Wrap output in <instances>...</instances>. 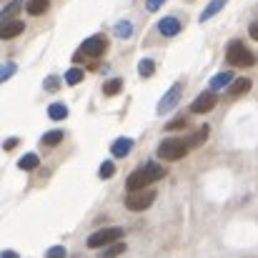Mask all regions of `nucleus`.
Instances as JSON below:
<instances>
[{"instance_id":"1","label":"nucleus","mask_w":258,"mask_h":258,"mask_svg":"<svg viewBox=\"0 0 258 258\" xmlns=\"http://www.w3.org/2000/svg\"><path fill=\"white\" fill-rule=\"evenodd\" d=\"M163 175H166V168H163V166H158V163H148V166H143V168H138V171L131 173L128 180H125V185H128L131 193H133V190H146L151 183L161 180Z\"/></svg>"},{"instance_id":"2","label":"nucleus","mask_w":258,"mask_h":258,"mask_svg":"<svg viewBox=\"0 0 258 258\" xmlns=\"http://www.w3.org/2000/svg\"><path fill=\"white\" fill-rule=\"evenodd\" d=\"M118 241H123V228H118V226H110V228H100V231H95L90 238H88V248H108V246H113V243H118Z\"/></svg>"},{"instance_id":"3","label":"nucleus","mask_w":258,"mask_h":258,"mask_svg":"<svg viewBox=\"0 0 258 258\" xmlns=\"http://www.w3.org/2000/svg\"><path fill=\"white\" fill-rule=\"evenodd\" d=\"M226 60H228L231 66H236V68H251V66L256 63L253 53H251L243 43H238V40H233V43L228 45V50H226Z\"/></svg>"},{"instance_id":"4","label":"nucleus","mask_w":258,"mask_h":258,"mask_svg":"<svg viewBox=\"0 0 258 258\" xmlns=\"http://www.w3.org/2000/svg\"><path fill=\"white\" fill-rule=\"evenodd\" d=\"M190 143H185L183 138H168L158 146V158L161 161H180L188 153Z\"/></svg>"},{"instance_id":"5","label":"nucleus","mask_w":258,"mask_h":258,"mask_svg":"<svg viewBox=\"0 0 258 258\" xmlns=\"http://www.w3.org/2000/svg\"><path fill=\"white\" fill-rule=\"evenodd\" d=\"M153 201H156V190H153V188L133 190V193H128V198H125V208H128V211H146V208H151Z\"/></svg>"},{"instance_id":"6","label":"nucleus","mask_w":258,"mask_h":258,"mask_svg":"<svg viewBox=\"0 0 258 258\" xmlns=\"http://www.w3.org/2000/svg\"><path fill=\"white\" fill-rule=\"evenodd\" d=\"M81 50L86 53V58H100L108 50V40H105V35H93L81 45Z\"/></svg>"},{"instance_id":"7","label":"nucleus","mask_w":258,"mask_h":258,"mask_svg":"<svg viewBox=\"0 0 258 258\" xmlns=\"http://www.w3.org/2000/svg\"><path fill=\"white\" fill-rule=\"evenodd\" d=\"M180 95H183V83H175V86L161 98V103H158V113H168V110H173V108L178 105Z\"/></svg>"},{"instance_id":"8","label":"nucleus","mask_w":258,"mask_h":258,"mask_svg":"<svg viewBox=\"0 0 258 258\" xmlns=\"http://www.w3.org/2000/svg\"><path fill=\"white\" fill-rule=\"evenodd\" d=\"M213 108H216V93H201V95L193 100V105H190L193 113H208V110H213Z\"/></svg>"},{"instance_id":"9","label":"nucleus","mask_w":258,"mask_h":258,"mask_svg":"<svg viewBox=\"0 0 258 258\" xmlns=\"http://www.w3.org/2000/svg\"><path fill=\"white\" fill-rule=\"evenodd\" d=\"M158 30H161L166 38H173V35L180 33V20H178V18H163V20L158 23Z\"/></svg>"},{"instance_id":"10","label":"nucleus","mask_w":258,"mask_h":258,"mask_svg":"<svg viewBox=\"0 0 258 258\" xmlns=\"http://www.w3.org/2000/svg\"><path fill=\"white\" fill-rule=\"evenodd\" d=\"M23 28H25V25H23V20H8V23L3 25V33H0V35H3V40H10V38L20 35V33H23Z\"/></svg>"},{"instance_id":"11","label":"nucleus","mask_w":258,"mask_h":258,"mask_svg":"<svg viewBox=\"0 0 258 258\" xmlns=\"http://www.w3.org/2000/svg\"><path fill=\"white\" fill-rule=\"evenodd\" d=\"M131 148H133V141H131V138H118V141L110 146V153H113L115 158H123V156L131 153Z\"/></svg>"},{"instance_id":"12","label":"nucleus","mask_w":258,"mask_h":258,"mask_svg":"<svg viewBox=\"0 0 258 258\" xmlns=\"http://www.w3.org/2000/svg\"><path fill=\"white\" fill-rule=\"evenodd\" d=\"M248 90H251V81L248 78H236L231 83V88H228V95L231 98H238V95H246Z\"/></svg>"},{"instance_id":"13","label":"nucleus","mask_w":258,"mask_h":258,"mask_svg":"<svg viewBox=\"0 0 258 258\" xmlns=\"http://www.w3.org/2000/svg\"><path fill=\"white\" fill-rule=\"evenodd\" d=\"M236 78H233V73L231 71H226V73H218V76H213V81H211V88L213 90H218V88H231V83H233Z\"/></svg>"},{"instance_id":"14","label":"nucleus","mask_w":258,"mask_h":258,"mask_svg":"<svg viewBox=\"0 0 258 258\" xmlns=\"http://www.w3.org/2000/svg\"><path fill=\"white\" fill-rule=\"evenodd\" d=\"M125 248H128V246H125L123 241H118V243H113V246L103 248L98 258H118V256H123V253H125Z\"/></svg>"},{"instance_id":"15","label":"nucleus","mask_w":258,"mask_h":258,"mask_svg":"<svg viewBox=\"0 0 258 258\" xmlns=\"http://www.w3.org/2000/svg\"><path fill=\"white\" fill-rule=\"evenodd\" d=\"M226 3H228V0H211V3H208V8L201 13V20H211V18H213V15L226 5Z\"/></svg>"},{"instance_id":"16","label":"nucleus","mask_w":258,"mask_h":258,"mask_svg":"<svg viewBox=\"0 0 258 258\" xmlns=\"http://www.w3.org/2000/svg\"><path fill=\"white\" fill-rule=\"evenodd\" d=\"M48 5H50V0H28V13L30 15H43L45 10H48Z\"/></svg>"},{"instance_id":"17","label":"nucleus","mask_w":258,"mask_h":258,"mask_svg":"<svg viewBox=\"0 0 258 258\" xmlns=\"http://www.w3.org/2000/svg\"><path fill=\"white\" fill-rule=\"evenodd\" d=\"M18 166H20V171H33V168H38V156L35 153H25L18 161Z\"/></svg>"},{"instance_id":"18","label":"nucleus","mask_w":258,"mask_h":258,"mask_svg":"<svg viewBox=\"0 0 258 258\" xmlns=\"http://www.w3.org/2000/svg\"><path fill=\"white\" fill-rule=\"evenodd\" d=\"M138 73H141L143 78H151V76L156 73V63H153L151 58H143V60L138 63Z\"/></svg>"},{"instance_id":"19","label":"nucleus","mask_w":258,"mask_h":258,"mask_svg":"<svg viewBox=\"0 0 258 258\" xmlns=\"http://www.w3.org/2000/svg\"><path fill=\"white\" fill-rule=\"evenodd\" d=\"M48 115H50L53 120H63V118L68 115V108H66L63 103H53V105L48 108Z\"/></svg>"},{"instance_id":"20","label":"nucleus","mask_w":258,"mask_h":258,"mask_svg":"<svg viewBox=\"0 0 258 258\" xmlns=\"http://www.w3.org/2000/svg\"><path fill=\"white\" fill-rule=\"evenodd\" d=\"M206 138H208V125H203V128H198V131L193 133V138H190V148L203 146V143H206Z\"/></svg>"},{"instance_id":"21","label":"nucleus","mask_w":258,"mask_h":258,"mask_svg":"<svg viewBox=\"0 0 258 258\" xmlns=\"http://www.w3.org/2000/svg\"><path fill=\"white\" fill-rule=\"evenodd\" d=\"M120 88H123V81H120V78H110V81L103 86V93H105V95H115V93H120Z\"/></svg>"},{"instance_id":"22","label":"nucleus","mask_w":258,"mask_h":258,"mask_svg":"<svg viewBox=\"0 0 258 258\" xmlns=\"http://www.w3.org/2000/svg\"><path fill=\"white\" fill-rule=\"evenodd\" d=\"M81 81H83V71H81V68H71V71L66 73V83H68V86H78Z\"/></svg>"},{"instance_id":"23","label":"nucleus","mask_w":258,"mask_h":258,"mask_svg":"<svg viewBox=\"0 0 258 258\" xmlns=\"http://www.w3.org/2000/svg\"><path fill=\"white\" fill-rule=\"evenodd\" d=\"M20 8H23V3H20V0H13V3L3 10V20H5V23H8V20H13V15H15Z\"/></svg>"},{"instance_id":"24","label":"nucleus","mask_w":258,"mask_h":258,"mask_svg":"<svg viewBox=\"0 0 258 258\" xmlns=\"http://www.w3.org/2000/svg\"><path fill=\"white\" fill-rule=\"evenodd\" d=\"M60 141H63V131H50V133L43 136V143L45 146H58Z\"/></svg>"},{"instance_id":"25","label":"nucleus","mask_w":258,"mask_h":258,"mask_svg":"<svg viewBox=\"0 0 258 258\" xmlns=\"http://www.w3.org/2000/svg\"><path fill=\"white\" fill-rule=\"evenodd\" d=\"M131 33H133V25H131L128 20H123V23L115 25V35H118V38H131Z\"/></svg>"},{"instance_id":"26","label":"nucleus","mask_w":258,"mask_h":258,"mask_svg":"<svg viewBox=\"0 0 258 258\" xmlns=\"http://www.w3.org/2000/svg\"><path fill=\"white\" fill-rule=\"evenodd\" d=\"M100 178H110V175H113V173H115V166H113V163H110V161H105V163H103V166H100Z\"/></svg>"},{"instance_id":"27","label":"nucleus","mask_w":258,"mask_h":258,"mask_svg":"<svg viewBox=\"0 0 258 258\" xmlns=\"http://www.w3.org/2000/svg\"><path fill=\"white\" fill-rule=\"evenodd\" d=\"M45 258H66V248H63V246H53V248L45 253Z\"/></svg>"},{"instance_id":"28","label":"nucleus","mask_w":258,"mask_h":258,"mask_svg":"<svg viewBox=\"0 0 258 258\" xmlns=\"http://www.w3.org/2000/svg\"><path fill=\"white\" fill-rule=\"evenodd\" d=\"M178 128H185V118H175L166 125V131H178Z\"/></svg>"},{"instance_id":"29","label":"nucleus","mask_w":258,"mask_h":258,"mask_svg":"<svg viewBox=\"0 0 258 258\" xmlns=\"http://www.w3.org/2000/svg\"><path fill=\"white\" fill-rule=\"evenodd\" d=\"M163 3H166V0H146V8H148L151 13H156V10H158Z\"/></svg>"},{"instance_id":"30","label":"nucleus","mask_w":258,"mask_h":258,"mask_svg":"<svg viewBox=\"0 0 258 258\" xmlns=\"http://www.w3.org/2000/svg\"><path fill=\"white\" fill-rule=\"evenodd\" d=\"M58 88H60V83H58L55 76H50V78L45 81V90H58Z\"/></svg>"},{"instance_id":"31","label":"nucleus","mask_w":258,"mask_h":258,"mask_svg":"<svg viewBox=\"0 0 258 258\" xmlns=\"http://www.w3.org/2000/svg\"><path fill=\"white\" fill-rule=\"evenodd\" d=\"M13 73H15V66H13V63H10V66H5V71H3V73H0V78H3V81H8V78H10V76H13Z\"/></svg>"},{"instance_id":"32","label":"nucleus","mask_w":258,"mask_h":258,"mask_svg":"<svg viewBox=\"0 0 258 258\" xmlns=\"http://www.w3.org/2000/svg\"><path fill=\"white\" fill-rule=\"evenodd\" d=\"M248 33H251V38H253V40H258V23H253V25L248 28Z\"/></svg>"},{"instance_id":"33","label":"nucleus","mask_w":258,"mask_h":258,"mask_svg":"<svg viewBox=\"0 0 258 258\" xmlns=\"http://www.w3.org/2000/svg\"><path fill=\"white\" fill-rule=\"evenodd\" d=\"M15 143H18V138H8V143H5V148H8V151H13V148H15Z\"/></svg>"},{"instance_id":"34","label":"nucleus","mask_w":258,"mask_h":258,"mask_svg":"<svg viewBox=\"0 0 258 258\" xmlns=\"http://www.w3.org/2000/svg\"><path fill=\"white\" fill-rule=\"evenodd\" d=\"M0 258H18V253H15V251H3Z\"/></svg>"}]
</instances>
